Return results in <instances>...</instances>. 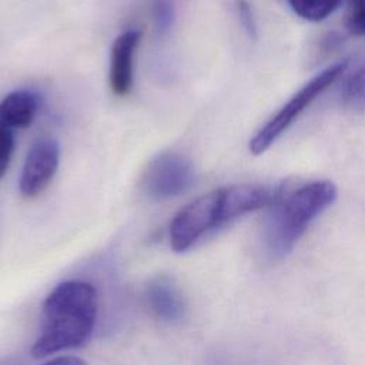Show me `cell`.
Segmentation results:
<instances>
[{"instance_id":"9","label":"cell","mask_w":365,"mask_h":365,"mask_svg":"<svg viewBox=\"0 0 365 365\" xmlns=\"http://www.w3.org/2000/svg\"><path fill=\"white\" fill-rule=\"evenodd\" d=\"M38 110V96L30 90H14L0 101V120L10 128L29 127Z\"/></svg>"},{"instance_id":"15","label":"cell","mask_w":365,"mask_h":365,"mask_svg":"<svg viewBox=\"0 0 365 365\" xmlns=\"http://www.w3.org/2000/svg\"><path fill=\"white\" fill-rule=\"evenodd\" d=\"M235 9H237V14H238L240 23L244 27V30L248 33V36L255 37L257 23H255V17H254L250 3L247 0H235Z\"/></svg>"},{"instance_id":"14","label":"cell","mask_w":365,"mask_h":365,"mask_svg":"<svg viewBox=\"0 0 365 365\" xmlns=\"http://www.w3.org/2000/svg\"><path fill=\"white\" fill-rule=\"evenodd\" d=\"M14 150V134L13 128L0 120V178L9 168Z\"/></svg>"},{"instance_id":"8","label":"cell","mask_w":365,"mask_h":365,"mask_svg":"<svg viewBox=\"0 0 365 365\" xmlns=\"http://www.w3.org/2000/svg\"><path fill=\"white\" fill-rule=\"evenodd\" d=\"M145 304L154 317L167 322L181 319L185 311L178 288L167 278H157L147 285Z\"/></svg>"},{"instance_id":"3","label":"cell","mask_w":365,"mask_h":365,"mask_svg":"<svg viewBox=\"0 0 365 365\" xmlns=\"http://www.w3.org/2000/svg\"><path fill=\"white\" fill-rule=\"evenodd\" d=\"M228 214L222 188L205 192L182 207L170 224V244L175 252H184L201 238L227 225Z\"/></svg>"},{"instance_id":"12","label":"cell","mask_w":365,"mask_h":365,"mask_svg":"<svg viewBox=\"0 0 365 365\" xmlns=\"http://www.w3.org/2000/svg\"><path fill=\"white\" fill-rule=\"evenodd\" d=\"M154 31L157 37H164L171 30L175 19L173 0H151Z\"/></svg>"},{"instance_id":"2","label":"cell","mask_w":365,"mask_h":365,"mask_svg":"<svg viewBox=\"0 0 365 365\" xmlns=\"http://www.w3.org/2000/svg\"><path fill=\"white\" fill-rule=\"evenodd\" d=\"M336 198V187L328 180L304 184L271 205L262 225V252L268 261L284 258L318 218Z\"/></svg>"},{"instance_id":"1","label":"cell","mask_w":365,"mask_h":365,"mask_svg":"<svg viewBox=\"0 0 365 365\" xmlns=\"http://www.w3.org/2000/svg\"><path fill=\"white\" fill-rule=\"evenodd\" d=\"M96 321V288L84 281L58 284L43 304L40 334L31 355L44 358L83 345L91 336Z\"/></svg>"},{"instance_id":"13","label":"cell","mask_w":365,"mask_h":365,"mask_svg":"<svg viewBox=\"0 0 365 365\" xmlns=\"http://www.w3.org/2000/svg\"><path fill=\"white\" fill-rule=\"evenodd\" d=\"M345 27L354 36H365V0H349Z\"/></svg>"},{"instance_id":"5","label":"cell","mask_w":365,"mask_h":365,"mask_svg":"<svg viewBox=\"0 0 365 365\" xmlns=\"http://www.w3.org/2000/svg\"><path fill=\"white\" fill-rule=\"evenodd\" d=\"M195 180L194 165L180 153L155 155L143 173V190L153 200H170L188 191Z\"/></svg>"},{"instance_id":"6","label":"cell","mask_w":365,"mask_h":365,"mask_svg":"<svg viewBox=\"0 0 365 365\" xmlns=\"http://www.w3.org/2000/svg\"><path fill=\"white\" fill-rule=\"evenodd\" d=\"M60 161V145L53 137L37 138L23 163L19 180L20 194L34 198L41 194L53 180Z\"/></svg>"},{"instance_id":"16","label":"cell","mask_w":365,"mask_h":365,"mask_svg":"<svg viewBox=\"0 0 365 365\" xmlns=\"http://www.w3.org/2000/svg\"><path fill=\"white\" fill-rule=\"evenodd\" d=\"M43 365H87V364L83 359L77 358V356L67 355V356H57V358L43 364Z\"/></svg>"},{"instance_id":"7","label":"cell","mask_w":365,"mask_h":365,"mask_svg":"<svg viewBox=\"0 0 365 365\" xmlns=\"http://www.w3.org/2000/svg\"><path fill=\"white\" fill-rule=\"evenodd\" d=\"M141 33L138 30H127L115 37L110 53L108 83L111 91L123 97L133 86V66L135 48L140 43Z\"/></svg>"},{"instance_id":"10","label":"cell","mask_w":365,"mask_h":365,"mask_svg":"<svg viewBox=\"0 0 365 365\" xmlns=\"http://www.w3.org/2000/svg\"><path fill=\"white\" fill-rule=\"evenodd\" d=\"M341 101L352 110L365 108V63L345 78L341 87Z\"/></svg>"},{"instance_id":"11","label":"cell","mask_w":365,"mask_h":365,"mask_svg":"<svg viewBox=\"0 0 365 365\" xmlns=\"http://www.w3.org/2000/svg\"><path fill=\"white\" fill-rule=\"evenodd\" d=\"M342 0H288L289 7L299 17L309 21H321L331 16Z\"/></svg>"},{"instance_id":"4","label":"cell","mask_w":365,"mask_h":365,"mask_svg":"<svg viewBox=\"0 0 365 365\" xmlns=\"http://www.w3.org/2000/svg\"><path fill=\"white\" fill-rule=\"evenodd\" d=\"M348 60L338 61L321 73H318L315 77H312L309 81H307L295 94L291 96V98L255 133V135L250 140L248 148L254 155H259L265 153L288 128L289 125L304 113L305 108L311 106V103L319 97L335 80L344 74V71L348 68Z\"/></svg>"}]
</instances>
